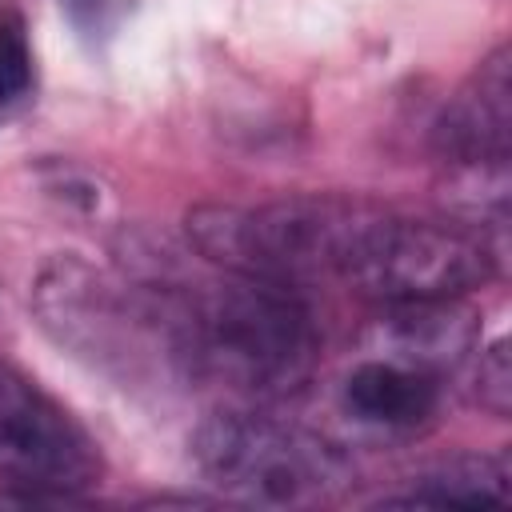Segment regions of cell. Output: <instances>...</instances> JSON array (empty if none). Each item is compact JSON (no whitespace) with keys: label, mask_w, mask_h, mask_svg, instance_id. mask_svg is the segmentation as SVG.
Wrapping results in <instances>:
<instances>
[{"label":"cell","mask_w":512,"mask_h":512,"mask_svg":"<svg viewBox=\"0 0 512 512\" xmlns=\"http://www.w3.org/2000/svg\"><path fill=\"white\" fill-rule=\"evenodd\" d=\"M364 212L368 204L336 196H296L260 208L200 204L188 212V236L224 272L304 284L340 276Z\"/></svg>","instance_id":"cell-3"},{"label":"cell","mask_w":512,"mask_h":512,"mask_svg":"<svg viewBox=\"0 0 512 512\" xmlns=\"http://www.w3.org/2000/svg\"><path fill=\"white\" fill-rule=\"evenodd\" d=\"M380 336H384V360L432 372L444 364H456L472 340L476 328L468 312L456 308V300H412V304H384Z\"/></svg>","instance_id":"cell-7"},{"label":"cell","mask_w":512,"mask_h":512,"mask_svg":"<svg viewBox=\"0 0 512 512\" xmlns=\"http://www.w3.org/2000/svg\"><path fill=\"white\" fill-rule=\"evenodd\" d=\"M32 84V52L24 36V20L16 12H0V108L20 100Z\"/></svg>","instance_id":"cell-10"},{"label":"cell","mask_w":512,"mask_h":512,"mask_svg":"<svg viewBox=\"0 0 512 512\" xmlns=\"http://www.w3.org/2000/svg\"><path fill=\"white\" fill-rule=\"evenodd\" d=\"M344 404L364 424L416 428L436 412V376L396 360H364L344 380Z\"/></svg>","instance_id":"cell-8"},{"label":"cell","mask_w":512,"mask_h":512,"mask_svg":"<svg viewBox=\"0 0 512 512\" xmlns=\"http://www.w3.org/2000/svg\"><path fill=\"white\" fill-rule=\"evenodd\" d=\"M100 472V448L76 416L0 360V480L28 492H80Z\"/></svg>","instance_id":"cell-5"},{"label":"cell","mask_w":512,"mask_h":512,"mask_svg":"<svg viewBox=\"0 0 512 512\" xmlns=\"http://www.w3.org/2000/svg\"><path fill=\"white\" fill-rule=\"evenodd\" d=\"M164 300L172 360L252 396H284L308 384L320 332L296 284L228 272Z\"/></svg>","instance_id":"cell-1"},{"label":"cell","mask_w":512,"mask_h":512,"mask_svg":"<svg viewBox=\"0 0 512 512\" xmlns=\"http://www.w3.org/2000/svg\"><path fill=\"white\" fill-rule=\"evenodd\" d=\"M192 460L220 496L276 512L332 504L352 480L328 440L256 412H212L192 432Z\"/></svg>","instance_id":"cell-2"},{"label":"cell","mask_w":512,"mask_h":512,"mask_svg":"<svg viewBox=\"0 0 512 512\" xmlns=\"http://www.w3.org/2000/svg\"><path fill=\"white\" fill-rule=\"evenodd\" d=\"M512 500L508 488V464L492 456H456L436 468H428L420 480H412L408 496H392L384 504H416V508H444V504H496L504 508Z\"/></svg>","instance_id":"cell-9"},{"label":"cell","mask_w":512,"mask_h":512,"mask_svg":"<svg viewBox=\"0 0 512 512\" xmlns=\"http://www.w3.org/2000/svg\"><path fill=\"white\" fill-rule=\"evenodd\" d=\"M488 276L492 252L480 236L372 204L340 264V280L376 304L460 300Z\"/></svg>","instance_id":"cell-4"},{"label":"cell","mask_w":512,"mask_h":512,"mask_svg":"<svg viewBox=\"0 0 512 512\" xmlns=\"http://www.w3.org/2000/svg\"><path fill=\"white\" fill-rule=\"evenodd\" d=\"M476 392H480V404L496 416H508L512 408V364H508V340H496L484 360H480V372H476Z\"/></svg>","instance_id":"cell-11"},{"label":"cell","mask_w":512,"mask_h":512,"mask_svg":"<svg viewBox=\"0 0 512 512\" xmlns=\"http://www.w3.org/2000/svg\"><path fill=\"white\" fill-rule=\"evenodd\" d=\"M436 144L444 160L460 164L464 172L504 176L508 148H512V76H508V48L500 44L472 80L448 100Z\"/></svg>","instance_id":"cell-6"}]
</instances>
